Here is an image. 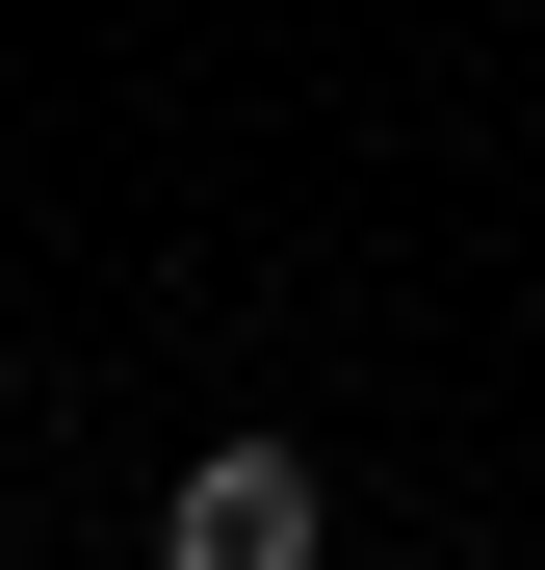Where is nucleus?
<instances>
[{"mask_svg":"<svg viewBox=\"0 0 545 570\" xmlns=\"http://www.w3.org/2000/svg\"><path fill=\"white\" fill-rule=\"evenodd\" d=\"M312 544H338V493H312L286 441H208V466L156 493V570H312Z\"/></svg>","mask_w":545,"mask_h":570,"instance_id":"obj_1","label":"nucleus"}]
</instances>
